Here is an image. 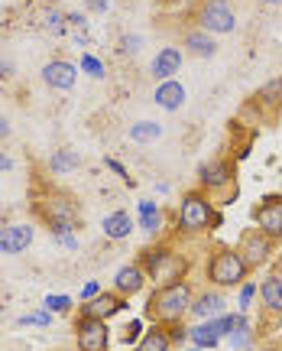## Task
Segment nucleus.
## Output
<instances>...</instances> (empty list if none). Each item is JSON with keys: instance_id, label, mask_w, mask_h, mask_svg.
Wrapping results in <instances>:
<instances>
[{"instance_id": "obj_1", "label": "nucleus", "mask_w": 282, "mask_h": 351, "mask_svg": "<svg viewBox=\"0 0 282 351\" xmlns=\"http://www.w3.org/2000/svg\"><path fill=\"white\" fill-rule=\"evenodd\" d=\"M192 283L188 280H175V283H166V287H156V293L149 296L146 302V315L156 322V326H179L185 315L192 313Z\"/></svg>"}, {"instance_id": "obj_2", "label": "nucleus", "mask_w": 282, "mask_h": 351, "mask_svg": "<svg viewBox=\"0 0 282 351\" xmlns=\"http://www.w3.org/2000/svg\"><path fill=\"white\" fill-rule=\"evenodd\" d=\"M211 228H221V215L205 192H188L179 205V231L182 234H205Z\"/></svg>"}, {"instance_id": "obj_3", "label": "nucleus", "mask_w": 282, "mask_h": 351, "mask_svg": "<svg viewBox=\"0 0 282 351\" xmlns=\"http://www.w3.org/2000/svg\"><path fill=\"white\" fill-rule=\"evenodd\" d=\"M250 274V267H246L244 254L237 251V247H218V251L208 257V280L214 283L218 289H227V287H240Z\"/></svg>"}, {"instance_id": "obj_4", "label": "nucleus", "mask_w": 282, "mask_h": 351, "mask_svg": "<svg viewBox=\"0 0 282 351\" xmlns=\"http://www.w3.org/2000/svg\"><path fill=\"white\" fill-rule=\"evenodd\" d=\"M140 267L146 270V276L156 287H166V283H175V280H185L188 261L182 254H175L172 247H153V251H143Z\"/></svg>"}, {"instance_id": "obj_5", "label": "nucleus", "mask_w": 282, "mask_h": 351, "mask_svg": "<svg viewBox=\"0 0 282 351\" xmlns=\"http://www.w3.org/2000/svg\"><path fill=\"white\" fill-rule=\"evenodd\" d=\"M39 215L49 221L52 238H59V234H75V225H78V202H75L72 195L52 192V195L42 199Z\"/></svg>"}, {"instance_id": "obj_6", "label": "nucleus", "mask_w": 282, "mask_h": 351, "mask_svg": "<svg viewBox=\"0 0 282 351\" xmlns=\"http://www.w3.org/2000/svg\"><path fill=\"white\" fill-rule=\"evenodd\" d=\"M198 26L211 33V36H224L233 33L237 26V10H233L231 0H205L201 10H198Z\"/></svg>"}, {"instance_id": "obj_7", "label": "nucleus", "mask_w": 282, "mask_h": 351, "mask_svg": "<svg viewBox=\"0 0 282 351\" xmlns=\"http://www.w3.org/2000/svg\"><path fill=\"white\" fill-rule=\"evenodd\" d=\"M75 341H78V351H107V322L104 319H88V315H78L75 322Z\"/></svg>"}, {"instance_id": "obj_8", "label": "nucleus", "mask_w": 282, "mask_h": 351, "mask_svg": "<svg viewBox=\"0 0 282 351\" xmlns=\"http://www.w3.org/2000/svg\"><path fill=\"white\" fill-rule=\"evenodd\" d=\"M253 225L270 241H282V195H270L253 208Z\"/></svg>"}, {"instance_id": "obj_9", "label": "nucleus", "mask_w": 282, "mask_h": 351, "mask_svg": "<svg viewBox=\"0 0 282 351\" xmlns=\"http://www.w3.org/2000/svg\"><path fill=\"white\" fill-rule=\"evenodd\" d=\"M272 244H276V241H270L263 231L250 228V231H244V238H240V244H237V251L244 254V261H246L250 270H257V267H263V263L270 261Z\"/></svg>"}, {"instance_id": "obj_10", "label": "nucleus", "mask_w": 282, "mask_h": 351, "mask_svg": "<svg viewBox=\"0 0 282 351\" xmlns=\"http://www.w3.org/2000/svg\"><path fill=\"white\" fill-rule=\"evenodd\" d=\"M78 65L75 62H65V59H52V62L42 65V82L55 91H72L75 82H78Z\"/></svg>"}, {"instance_id": "obj_11", "label": "nucleus", "mask_w": 282, "mask_h": 351, "mask_svg": "<svg viewBox=\"0 0 282 351\" xmlns=\"http://www.w3.org/2000/svg\"><path fill=\"white\" fill-rule=\"evenodd\" d=\"M185 62V52L179 46H162L156 56H153V65H149V75L156 82H169V78L179 75V69Z\"/></svg>"}, {"instance_id": "obj_12", "label": "nucleus", "mask_w": 282, "mask_h": 351, "mask_svg": "<svg viewBox=\"0 0 282 351\" xmlns=\"http://www.w3.org/2000/svg\"><path fill=\"white\" fill-rule=\"evenodd\" d=\"M231 179L233 169L227 160H211V163H201V169H198V182L205 192H221V189L231 186Z\"/></svg>"}, {"instance_id": "obj_13", "label": "nucleus", "mask_w": 282, "mask_h": 351, "mask_svg": "<svg viewBox=\"0 0 282 351\" xmlns=\"http://www.w3.org/2000/svg\"><path fill=\"white\" fill-rule=\"evenodd\" d=\"M123 309V296L114 289V293H107V289H101L94 300H85V306H81V315H88V319H111V315H117Z\"/></svg>"}, {"instance_id": "obj_14", "label": "nucleus", "mask_w": 282, "mask_h": 351, "mask_svg": "<svg viewBox=\"0 0 282 351\" xmlns=\"http://www.w3.org/2000/svg\"><path fill=\"white\" fill-rule=\"evenodd\" d=\"M146 280L149 276H146V270H143L140 263H127V267H120V270L114 274V289H117L120 296L130 300V296H136L140 289L146 287Z\"/></svg>"}, {"instance_id": "obj_15", "label": "nucleus", "mask_w": 282, "mask_h": 351, "mask_svg": "<svg viewBox=\"0 0 282 351\" xmlns=\"http://www.w3.org/2000/svg\"><path fill=\"white\" fill-rule=\"evenodd\" d=\"M33 225H7L0 228V251L3 254H23L33 244Z\"/></svg>"}, {"instance_id": "obj_16", "label": "nucleus", "mask_w": 282, "mask_h": 351, "mask_svg": "<svg viewBox=\"0 0 282 351\" xmlns=\"http://www.w3.org/2000/svg\"><path fill=\"white\" fill-rule=\"evenodd\" d=\"M182 52H188V56H195V59H211V56H218V43H214V36L211 33H205L201 26H195V29H188L182 36Z\"/></svg>"}, {"instance_id": "obj_17", "label": "nucleus", "mask_w": 282, "mask_h": 351, "mask_svg": "<svg viewBox=\"0 0 282 351\" xmlns=\"http://www.w3.org/2000/svg\"><path fill=\"white\" fill-rule=\"evenodd\" d=\"M224 309H227V300H224L221 289H208V293H201V296H195L192 300V315L195 319H218V315H224Z\"/></svg>"}, {"instance_id": "obj_18", "label": "nucleus", "mask_w": 282, "mask_h": 351, "mask_svg": "<svg viewBox=\"0 0 282 351\" xmlns=\"http://www.w3.org/2000/svg\"><path fill=\"white\" fill-rule=\"evenodd\" d=\"M153 101L159 104L162 111H179L185 104V88L175 82V78H169V82H159L156 85V91H153Z\"/></svg>"}, {"instance_id": "obj_19", "label": "nucleus", "mask_w": 282, "mask_h": 351, "mask_svg": "<svg viewBox=\"0 0 282 351\" xmlns=\"http://www.w3.org/2000/svg\"><path fill=\"white\" fill-rule=\"evenodd\" d=\"M259 302L270 315H282V280L276 274L259 283Z\"/></svg>"}, {"instance_id": "obj_20", "label": "nucleus", "mask_w": 282, "mask_h": 351, "mask_svg": "<svg viewBox=\"0 0 282 351\" xmlns=\"http://www.w3.org/2000/svg\"><path fill=\"white\" fill-rule=\"evenodd\" d=\"M101 231H104V238H111V241H127L133 234V218L127 212H111L101 221Z\"/></svg>"}, {"instance_id": "obj_21", "label": "nucleus", "mask_w": 282, "mask_h": 351, "mask_svg": "<svg viewBox=\"0 0 282 351\" xmlns=\"http://www.w3.org/2000/svg\"><path fill=\"white\" fill-rule=\"evenodd\" d=\"M257 104L263 108L266 114H276V111H282V75H276V78H270L266 85L257 91Z\"/></svg>"}, {"instance_id": "obj_22", "label": "nucleus", "mask_w": 282, "mask_h": 351, "mask_svg": "<svg viewBox=\"0 0 282 351\" xmlns=\"http://www.w3.org/2000/svg\"><path fill=\"white\" fill-rule=\"evenodd\" d=\"M227 341H231V348H246V345L253 341V326H250L246 313H231V332H227Z\"/></svg>"}, {"instance_id": "obj_23", "label": "nucleus", "mask_w": 282, "mask_h": 351, "mask_svg": "<svg viewBox=\"0 0 282 351\" xmlns=\"http://www.w3.org/2000/svg\"><path fill=\"white\" fill-rule=\"evenodd\" d=\"M169 348H172V335L166 326H153L136 345V351H169Z\"/></svg>"}, {"instance_id": "obj_24", "label": "nucleus", "mask_w": 282, "mask_h": 351, "mask_svg": "<svg viewBox=\"0 0 282 351\" xmlns=\"http://www.w3.org/2000/svg\"><path fill=\"white\" fill-rule=\"evenodd\" d=\"M140 228H143L146 234H156L162 228V212L156 202H140Z\"/></svg>"}, {"instance_id": "obj_25", "label": "nucleus", "mask_w": 282, "mask_h": 351, "mask_svg": "<svg viewBox=\"0 0 282 351\" xmlns=\"http://www.w3.org/2000/svg\"><path fill=\"white\" fill-rule=\"evenodd\" d=\"M159 137H162V127L156 121H136L130 127V140L133 143H153V140H159Z\"/></svg>"}, {"instance_id": "obj_26", "label": "nucleus", "mask_w": 282, "mask_h": 351, "mask_svg": "<svg viewBox=\"0 0 282 351\" xmlns=\"http://www.w3.org/2000/svg\"><path fill=\"white\" fill-rule=\"evenodd\" d=\"M78 163H81V160H78V153H75V150H59V153H52V156H49V169H52V173H59V176L62 173H72Z\"/></svg>"}, {"instance_id": "obj_27", "label": "nucleus", "mask_w": 282, "mask_h": 351, "mask_svg": "<svg viewBox=\"0 0 282 351\" xmlns=\"http://www.w3.org/2000/svg\"><path fill=\"white\" fill-rule=\"evenodd\" d=\"M42 26L49 29L52 36H62V33H65V26H68V13L49 7V10H42Z\"/></svg>"}, {"instance_id": "obj_28", "label": "nucleus", "mask_w": 282, "mask_h": 351, "mask_svg": "<svg viewBox=\"0 0 282 351\" xmlns=\"http://www.w3.org/2000/svg\"><path fill=\"white\" fill-rule=\"evenodd\" d=\"M78 69H81V72H88L91 78H104V62H101V59H94L91 52L81 59V65H78Z\"/></svg>"}, {"instance_id": "obj_29", "label": "nucleus", "mask_w": 282, "mask_h": 351, "mask_svg": "<svg viewBox=\"0 0 282 351\" xmlns=\"http://www.w3.org/2000/svg\"><path fill=\"white\" fill-rule=\"evenodd\" d=\"M140 46H143V36H136V33L120 36V43H117V49H120L123 56H136V52H140Z\"/></svg>"}, {"instance_id": "obj_30", "label": "nucleus", "mask_w": 282, "mask_h": 351, "mask_svg": "<svg viewBox=\"0 0 282 351\" xmlns=\"http://www.w3.org/2000/svg\"><path fill=\"white\" fill-rule=\"evenodd\" d=\"M46 309H49V313H68V309H72V300H68V296H46Z\"/></svg>"}, {"instance_id": "obj_31", "label": "nucleus", "mask_w": 282, "mask_h": 351, "mask_svg": "<svg viewBox=\"0 0 282 351\" xmlns=\"http://www.w3.org/2000/svg\"><path fill=\"white\" fill-rule=\"evenodd\" d=\"M52 322V313H29V315H20V326H49Z\"/></svg>"}, {"instance_id": "obj_32", "label": "nucleus", "mask_w": 282, "mask_h": 351, "mask_svg": "<svg viewBox=\"0 0 282 351\" xmlns=\"http://www.w3.org/2000/svg\"><path fill=\"white\" fill-rule=\"evenodd\" d=\"M257 296V283H240V313L250 309V302Z\"/></svg>"}, {"instance_id": "obj_33", "label": "nucleus", "mask_w": 282, "mask_h": 351, "mask_svg": "<svg viewBox=\"0 0 282 351\" xmlns=\"http://www.w3.org/2000/svg\"><path fill=\"white\" fill-rule=\"evenodd\" d=\"M68 26H72V29H78V33H85V29H88V16H85V13H68Z\"/></svg>"}, {"instance_id": "obj_34", "label": "nucleus", "mask_w": 282, "mask_h": 351, "mask_svg": "<svg viewBox=\"0 0 282 351\" xmlns=\"http://www.w3.org/2000/svg\"><path fill=\"white\" fill-rule=\"evenodd\" d=\"M55 241H59L65 251H78V238H75V234H59Z\"/></svg>"}, {"instance_id": "obj_35", "label": "nucleus", "mask_w": 282, "mask_h": 351, "mask_svg": "<svg viewBox=\"0 0 282 351\" xmlns=\"http://www.w3.org/2000/svg\"><path fill=\"white\" fill-rule=\"evenodd\" d=\"M98 293H101V283H94V280H91V283H85V289H81V300H94Z\"/></svg>"}, {"instance_id": "obj_36", "label": "nucleus", "mask_w": 282, "mask_h": 351, "mask_svg": "<svg viewBox=\"0 0 282 351\" xmlns=\"http://www.w3.org/2000/svg\"><path fill=\"white\" fill-rule=\"evenodd\" d=\"M7 137H10V121L0 114V140H7Z\"/></svg>"}, {"instance_id": "obj_37", "label": "nucleus", "mask_w": 282, "mask_h": 351, "mask_svg": "<svg viewBox=\"0 0 282 351\" xmlns=\"http://www.w3.org/2000/svg\"><path fill=\"white\" fill-rule=\"evenodd\" d=\"M107 166H111V169H114L117 176H120V179H127V169H123V166L117 163V160H107Z\"/></svg>"}, {"instance_id": "obj_38", "label": "nucleus", "mask_w": 282, "mask_h": 351, "mask_svg": "<svg viewBox=\"0 0 282 351\" xmlns=\"http://www.w3.org/2000/svg\"><path fill=\"white\" fill-rule=\"evenodd\" d=\"M10 166H13V160L3 150H0V173H3V169H10Z\"/></svg>"}, {"instance_id": "obj_39", "label": "nucleus", "mask_w": 282, "mask_h": 351, "mask_svg": "<svg viewBox=\"0 0 282 351\" xmlns=\"http://www.w3.org/2000/svg\"><path fill=\"white\" fill-rule=\"evenodd\" d=\"M276 276H279V280H282V261H279V267H276Z\"/></svg>"}, {"instance_id": "obj_40", "label": "nucleus", "mask_w": 282, "mask_h": 351, "mask_svg": "<svg viewBox=\"0 0 282 351\" xmlns=\"http://www.w3.org/2000/svg\"><path fill=\"white\" fill-rule=\"evenodd\" d=\"M263 3H282V0H263Z\"/></svg>"}, {"instance_id": "obj_41", "label": "nucleus", "mask_w": 282, "mask_h": 351, "mask_svg": "<svg viewBox=\"0 0 282 351\" xmlns=\"http://www.w3.org/2000/svg\"><path fill=\"white\" fill-rule=\"evenodd\" d=\"M250 351H253V348H250Z\"/></svg>"}, {"instance_id": "obj_42", "label": "nucleus", "mask_w": 282, "mask_h": 351, "mask_svg": "<svg viewBox=\"0 0 282 351\" xmlns=\"http://www.w3.org/2000/svg\"><path fill=\"white\" fill-rule=\"evenodd\" d=\"M75 351H78V348H75Z\"/></svg>"}]
</instances>
